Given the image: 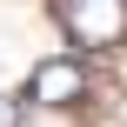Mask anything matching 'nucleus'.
<instances>
[{"instance_id":"1","label":"nucleus","mask_w":127,"mask_h":127,"mask_svg":"<svg viewBox=\"0 0 127 127\" xmlns=\"http://www.w3.org/2000/svg\"><path fill=\"white\" fill-rule=\"evenodd\" d=\"M60 27L74 47H121L127 40V0H60Z\"/></svg>"},{"instance_id":"2","label":"nucleus","mask_w":127,"mask_h":127,"mask_svg":"<svg viewBox=\"0 0 127 127\" xmlns=\"http://www.w3.org/2000/svg\"><path fill=\"white\" fill-rule=\"evenodd\" d=\"M27 100H40V107H74V100H87V67H80V60H40V67L27 74Z\"/></svg>"},{"instance_id":"3","label":"nucleus","mask_w":127,"mask_h":127,"mask_svg":"<svg viewBox=\"0 0 127 127\" xmlns=\"http://www.w3.org/2000/svg\"><path fill=\"white\" fill-rule=\"evenodd\" d=\"M0 127H20V100L13 94H0Z\"/></svg>"}]
</instances>
